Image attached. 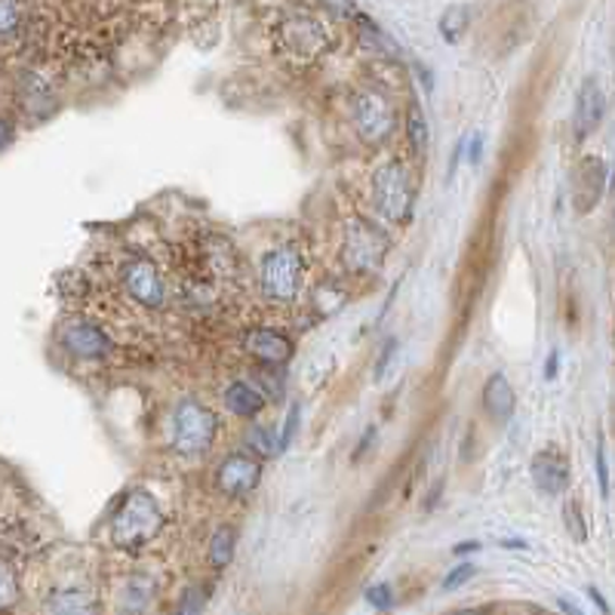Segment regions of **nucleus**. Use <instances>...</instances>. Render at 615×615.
Segmentation results:
<instances>
[{
    "mask_svg": "<svg viewBox=\"0 0 615 615\" xmlns=\"http://www.w3.org/2000/svg\"><path fill=\"white\" fill-rule=\"evenodd\" d=\"M161 526L163 511L158 499L146 489H133L111 517V542L121 551H139L161 532Z\"/></svg>",
    "mask_w": 615,
    "mask_h": 615,
    "instance_id": "1",
    "label": "nucleus"
},
{
    "mask_svg": "<svg viewBox=\"0 0 615 615\" xmlns=\"http://www.w3.org/2000/svg\"><path fill=\"white\" fill-rule=\"evenodd\" d=\"M262 292L277 302V305H290L299 299L302 284H305V259L296 247H274L272 253L262 259Z\"/></svg>",
    "mask_w": 615,
    "mask_h": 615,
    "instance_id": "2",
    "label": "nucleus"
},
{
    "mask_svg": "<svg viewBox=\"0 0 615 615\" xmlns=\"http://www.w3.org/2000/svg\"><path fill=\"white\" fill-rule=\"evenodd\" d=\"M218 435V418L210 406L198 400H181L173 413V447L181 455H203L213 450Z\"/></svg>",
    "mask_w": 615,
    "mask_h": 615,
    "instance_id": "3",
    "label": "nucleus"
},
{
    "mask_svg": "<svg viewBox=\"0 0 615 615\" xmlns=\"http://www.w3.org/2000/svg\"><path fill=\"white\" fill-rule=\"evenodd\" d=\"M373 198L385 218H391L398 225H406L413 218L416 191H413V181H410V173L403 163L388 161L373 173Z\"/></svg>",
    "mask_w": 615,
    "mask_h": 615,
    "instance_id": "4",
    "label": "nucleus"
},
{
    "mask_svg": "<svg viewBox=\"0 0 615 615\" xmlns=\"http://www.w3.org/2000/svg\"><path fill=\"white\" fill-rule=\"evenodd\" d=\"M388 253V240L376 225L363 222V218H351L344 225L342 240V259L344 268L351 274H376Z\"/></svg>",
    "mask_w": 615,
    "mask_h": 615,
    "instance_id": "5",
    "label": "nucleus"
},
{
    "mask_svg": "<svg viewBox=\"0 0 615 615\" xmlns=\"http://www.w3.org/2000/svg\"><path fill=\"white\" fill-rule=\"evenodd\" d=\"M117 280L136 305L158 311L166 305V284L146 255H124L117 262Z\"/></svg>",
    "mask_w": 615,
    "mask_h": 615,
    "instance_id": "6",
    "label": "nucleus"
},
{
    "mask_svg": "<svg viewBox=\"0 0 615 615\" xmlns=\"http://www.w3.org/2000/svg\"><path fill=\"white\" fill-rule=\"evenodd\" d=\"M351 117H354V129L366 146H381L394 136L398 127V114L391 109V102L376 90L357 92L351 102Z\"/></svg>",
    "mask_w": 615,
    "mask_h": 615,
    "instance_id": "7",
    "label": "nucleus"
},
{
    "mask_svg": "<svg viewBox=\"0 0 615 615\" xmlns=\"http://www.w3.org/2000/svg\"><path fill=\"white\" fill-rule=\"evenodd\" d=\"M277 43L292 59L311 62V59H317L329 47V35H326L324 22H317L314 16H292L287 22H280Z\"/></svg>",
    "mask_w": 615,
    "mask_h": 615,
    "instance_id": "8",
    "label": "nucleus"
},
{
    "mask_svg": "<svg viewBox=\"0 0 615 615\" xmlns=\"http://www.w3.org/2000/svg\"><path fill=\"white\" fill-rule=\"evenodd\" d=\"M59 342L65 344V351H72L74 357H84V361H102L114 351L111 339L90 321H80V317H72L65 321L62 329H59Z\"/></svg>",
    "mask_w": 615,
    "mask_h": 615,
    "instance_id": "9",
    "label": "nucleus"
},
{
    "mask_svg": "<svg viewBox=\"0 0 615 615\" xmlns=\"http://www.w3.org/2000/svg\"><path fill=\"white\" fill-rule=\"evenodd\" d=\"M259 480H262V465H259L255 455H247V453L228 455L216 470L218 489H222L225 495H231V499L250 495V492L259 487Z\"/></svg>",
    "mask_w": 615,
    "mask_h": 615,
    "instance_id": "10",
    "label": "nucleus"
},
{
    "mask_svg": "<svg viewBox=\"0 0 615 615\" xmlns=\"http://www.w3.org/2000/svg\"><path fill=\"white\" fill-rule=\"evenodd\" d=\"M529 470H532L536 489L544 495H563L569 487V459L557 447H548L542 453H536Z\"/></svg>",
    "mask_w": 615,
    "mask_h": 615,
    "instance_id": "11",
    "label": "nucleus"
},
{
    "mask_svg": "<svg viewBox=\"0 0 615 615\" xmlns=\"http://www.w3.org/2000/svg\"><path fill=\"white\" fill-rule=\"evenodd\" d=\"M606 163L600 158H585V161L576 166V179H573V203L579 213H591L594 206L603 198V188H606Z\"/></svg>",
    "mask_w": 615,
    "mask_h": 615,
    "instance_id": "12",
    "label": "nucleus"
},
{
    "mask_svg": "<svg viewBox=\"0 0 615 615\" xmlns=\"http://www.w3.org/2000/svg\"><path fill=\"white\" fill-rule=\"evenodd\" d=\"M603 111H606V96L600 90L598 80L588 77V80L579 87L576 111H573V127H576V136H579V139H588V136L600 127Z\"/></svg>",
    "mask_w": 615,
    "mask_h": 615,
    "instance_id": "13",
    "label": "nucleus"
},
{
    "mask_svg": "<svg viewBox=\"0 0 615 615\" xmlns=\"http://www.w3.org/2000/svg\"><path fill=\"white\" fill-rule=\"evenodd\" d=\"M247 351L262 363H287L292 357V342L277 329H253L247 336Z\"/></svg>",
    "mask_w": 615,
    "mask_h": 615,
    "instance_id": "14",
    "label": "nucleus"
},
{
    "mask_svg": "<svg viewBox=\"0 0 615 615\" xmlns=\"http://www.w3.org/2000/svg\"><path fill=\"white\" fill-rule=\"evenodd\" d=\"M484 406H487L489 418H495V422H507L514 416L517 394H514L505 373H492L487 379V385H484Z\"/></svg>",
    "mask_w": 615,
    "mask_h": 615,
    "instance_id": "15",
    "label": "nucleus"
},
{
    "mask_svg": "<svg viewBox=\"0 0 615 615\" xmlns=\"http://www.w3.org/2000/svg\"><path fill=\"white\" fill-rule=\"evenodd\" d=\"M47 615H99V603H96L90 591L59 588L47 600Z\"/></svg>",
    "mask_w": 615,
    "mask_h": 615,
    "instance_id": "16",
    "label": "nucleus"
},
{
    "mask_svg": "<svg viewBox=\"0 0 615 615\" xmlns=\"http://www.w3.org/2000/svg\"><path fill=\"white\" fill-rule=\"evenodd\" d=\"M225 406L240 418H250V416H259V410L265 406V394L250 385V381H235V385H228V391H225Z\"/></svg>",
    "mask_w": 615,
    "mask_h": 615,
    "instance_id": "17",
    "label": "nucleus"
},
{
    "mask_svg": "<svg viewBox=\"0 0 615 615\" xmlns=\"http://www.w3.org/2000/svg\"><path fill=\"white\" fill-rule=\"evenodd\" d=\"M470 25V10L465 3H453V7H447V13L440 16V37L447 40V43H459L462 35L468 32Z\"/></svg>",
    "mask_w": 615,
    "mask_h": 615,
    "instance_id": "18",
    "label": "nucleus"
},
{
    "mask_svg": "<svg viewBox=\"0 0 615 615\" xmlns=\"http://www.w3.org/2000/svg\"><path fill=\"white\" fill-rule=\"evenodd\" d=\"M148 603H151V585H148V579H129L124 594L117 600V613L139 615Z\"/></svg>",
    "mask_w": 615,
    "mask_h": 615,
    "instance_id": "19",
    "label": "nucleus"
},
{
    "mask_svg": "<svg viewBox=\"0 0 615 615\" xmlns=\"http://www.w3.org/2000/svg\"><path fill=\"white\" fill-rule=\"evenodd\" d=\"M406 136H410V146L416 151V158L428 154V142H431V133H428V117L425 111L418 109L416 102L406 111Z\"/></svg>",
    "mask_w": 615,
    "mask_h": 615,
    "instance_id": "20",
    "label": "nucleus"
},
{
    "mask_svg": "<svg viewBox=\"0 0 615 615\" xmlns=\"http://www.w3.org/2000/svg\"><path fill=\"white\" fill-rule=\"evenodd\" d=\"M354 22H357V28H361V37L373 47V50H379V53H388L394 55L400 53V47L391 40V37L381 32L379 25L373 22L369 16H363V13H354Z\"/></svg>",
    "mask_w": 615,
    "mask_h": 615,
    "instance_id": "21",
    "label": "nucleus"
},
{
    "mask_svg": "<svg viewBox=\"0 0 615 615\" xmlns=\"http://www.w3.org/2000/svg\"><path fill=\"white\" fill-rule=\"evenodd\" d=\"M25 25V0H0V40L16 37Z\"/></svg>",
    "mask_w": 615,
    "mask_h": 615,
    "instance_id": "22",
    "label": "nucleus"
},
{
    "mask_svg": "<svg viewBox=\"0 0 615 615\" xmlns=\"http://www.w3.org/2000/svg\"><path fill=\"white\" fill-rule=\"evenodd\" d=\"M235 529H228V526H222L216 529V536H213V542H210V563L216 566V569H225L231 557H235Z\"/></svg>",
    "mask_w": 615,
    "mask_h": 615,
    "instance_id": "23",
    "label": "nucleus"
},
{
    "mask_svg": "<svg viewBox=\"0 0 615 615\" xmlns=\"http://www.w3.org/2000/svg\"><path fill=\"white\" fill-rule=\"evenodd\" d=\"M18 600V576L13 563L0 557V610H10Z\"/></svg>",
    "mask_w": 615,
    "mask_h": 615,
    "instance_id": "24",
    "label": "nucleus"
},
{
    "mask_svg": "<svg viewBox=\"0 0 615 615\" xmlns=\"http://www.w3.org/2000/svg\"><path fill=\"white\" fill-rule=\"evenodd\" d=\"M563 520H566V529L576 542H588V526H585V517H581V505L576 499H569L566 507H563Z\"/></svg>",
    "mask_w": 615,
    "mask_h": 615,
    "instance_id": "25",
    "label": "nucleus"
},
{
    "mask_svg": "<svg viewBox=\"0 0 615 615\" xmlns=\"http://www.w3.org/2000/svg\"><path fill=\"white\" fill-rule=\"evenodd\" d=\"M247 447L250 450H255L259 455H274L277 453V447H274V435L265 428V425H253L250 431H247Z\"/></svg>",
    "mask_w": 615,
    "mask_h": 615,
    "instance_id": "26",
    "label": "nucleus"
},
{
    "mask_svg": "<svg viewBox=\"0 0 615 615\" xmlns=\"http://www.w3.org/2000/svg\"><path fill=\"white\" fill-rule=\"evenodd\" d=\"M299 418H302V410H299V403H292L290 413H287V422H284V435L277 440V453L290 450L292 437H296V428H299Z\"/></svg>",
    "mask_w": 615,
    "mask_h": 615,
    "instance_id": "27",
    "label": "nucleus"
},
{
    "mask_svg": "<svg viewBox=\"0 0 615 615\" xmlns=\"http://www.w3.org/2000/svg\"><path fill=\"white\" fill-rule=\"evenodd\" d=\"M203 600H206V594H203L200 588L185 591V598H181L179 606H176V615H200L203 613Z\"/></svg>",
    "mask_w": 615,
    "mask_h": 615,
    "instance_id": "28",
    "label": "nucleus"
},
{
    "mask_svg": "<svg viewBox=\"0 0 615 615\" xmlns=\"http://www.w3.org/2000/svg\"><path fill=\"white\" fill-rule=\"evenodd\" d=\"M474 573H477V569H474V563H459L453 573L443 579V591H455V588H462L465 581L474 579Z\"/></svg>",
    "mask_w": 615,
    "mask_h": 615,
    "instance_id": "29",
    "label": "nucleus"
},
{
    "mask_svg": "<svg viewBox=\"0 0 615 615\" xmlns=\"http://www.w3.org/2000/svg\"><path fill=\"white\" fill-rule=\"evenodd\" d=\"M366 600H369V606H376V610H391V606H394L391 585H373V588L366 591Z\"/></svg>",
    "mask_w": 615,
    "mask_h": 615,
    "instance_id": "30",
    "label": "nucleus"
},
{
    "mask_svg": "<svg viewBox=\"0 0 615 615\" xmlns=\"http://www.w3.org/2000/svg\"><path fill=\"white\" fill-rule=\"evenodd\" d=\"M394 354H398V339H388L385 348H381V357L376 363V379H385V373H388V363L394 361Z\"/></svg>",
    "mask_w": 615,
    "mask_h": 615,
    "instance_id": "31",
    "label": "nucleus"
},
{
    "mask_svg": "<svg viewBox=\"0 0 615 615\" xmlns=\"http://www.w3.org/2000/svg\"><path fill=\"white\" fill-rule=\"evenodd\" d=\"M465 148H468L470 166H480V161H484V133H470Z\"/></svg>",
    "mask_w": 615,
    "mask_h": 615,
    "instance_id": "32",
    "label": "nucleus"
},
{
    "mask_svg": "<svg viewBox=\"0 0 615 615\" xmlns=\"http://www.w3.org/2000/svg\"><path fill=\"white\" fill-rule=\"evenodd\" d=\"M598 477H600V492H603V499H610V465H606V453L598 450Z\"/></svg>",
    "mask_w": 615,
    "mask_h": 615,
    "instance_id": "33",
    "label": "nucleus"
},
{
    "mask_svg": "<svg viewBox=\"0 0 615 615\" xmlns=\"http://www.w3.org/2000/svg\"><path fill=\"white\" fill-rule=\"evenodd\" d=\"M557 369H561V351H551L548 361H544V379L548 381L557 379Z\"/></svg>",
    "mask_w": 615,
    "mask_h": 615,
    "instance_id": "34",
    "label": "nucleus"
},
{
    "mask_svg": "<svg viewBox=\"0 0 615 615\" xmlns=\"http://www.w3.org/2000/svg\"><path fill=\"white\" fill-rule=\"evenodd\" d=\"M465 142H468V136H465V139H459V146H455L453 158H450V179H453L455 170H459V163H462V158H465Z\"/></svg>",
    "mask_w": 615,
    "mask_h": 615,
    "instance_id": "35",
    "label": "nucleus"
},
{
    "mask_svg": "<svg viewBox=\"0 0 615 615\" xmlns=\"http://www.w3.org/2000/svg\"><path fill=\"white\" fill-rule=\"evenodd\" d=\"M10 139H13V124L7 117H0V151L10 146Z\"/></svg>",
    "mask_w": 615,
    "mask_h": 615,
    "instance_id": "36",
    "label": "nucleus"
},
{
    "mask_svg": "<svg viewBox=\"0 0 615 615\" xmlns=\"http://www.w3.org/2000/svg\"><path fill=\"white\" fill-rule=\"evenodd\" d=\"M326 3H329V7H332V10H339V13H342V16H354V13H357V10H354V3H351V0H326Z\"/></svg>",
    "mask_w": 615,
    "mask_h": 615,
    "instance_id": "37",
    "label": "nucleus"
},
{
    "mask_svg": "<svg viewBox=\"0 0 615 615\" xmlns=\"http://www.w3.org/2000/svg\"><path fill=\"white\" fill-rule=\"evenodd\" d=\"M373 437H376V428H366V435H363V440H361V443H357V453H354V462H357V459H361V455L366 453V443H369Z\"/></svg>",
    "mask_w": 615,
    "mask_h": 615,
    "instance_id": "38",
    "label": "nucleus"
},
{
    "mask_svg": "<svg viewBox=\"0 0 615 615\" xmlns=\"http://www.w3.org/2000/svg\"><path fill=\"white\" fill-rule=\"evenodd\" d=\"M474 551H480V542L455 544V554H474Z\"/></svg>",
    "mask_w": 615,
    "mask_h": 615,
    "instance_id": "39",
    "label": "nucleus"
},
{
    "mask_svg": "<svg viewBox=\"0 0 615 615\" xmlns=\"http://www.w3.org/2000/svg\"><path fill=\"white\" fill-rule=\"evenodd\" d=\"M561 610H563V615H585V613H581V610H579V606L573 603V600H566V598L561 600Z\"/></svg>",
    "mask_w": 615,
    "mask_h": 615,
    "instance_id": "40",
    "label": "nucleus"
},
{
    "mask_svg": "<svg viewBox=\"0 0 615 615\" xmlns=\"http://www.w3.org/2000/svg\"><path fill=\"white\" fill-rule=\"evenodd\" d=\"M588 594H591V600H594L600 610H603V615H610V606H606V600L600 598V591H594V588H588Z\"/></svg>",
    "mask_w": 615,
    "mask_h": 615,
    "instance_id": "41",
    "label": "nucleus"
},
{
    "mask_svg": "<svg viewBox=\"0 0 615 615\" xmlns=\"http://www.w3.org/2000/svg\"><path fill=\"white\" fill-rule=\"evenodd\" d=\"M505 548H526V542H514V539H511V542H505Z\"/></svg>",
    "mask_w": 615,
    "mask_h": 615,
    "instance_id": "42",
    "label": "nucleus"
}]
</instances>
